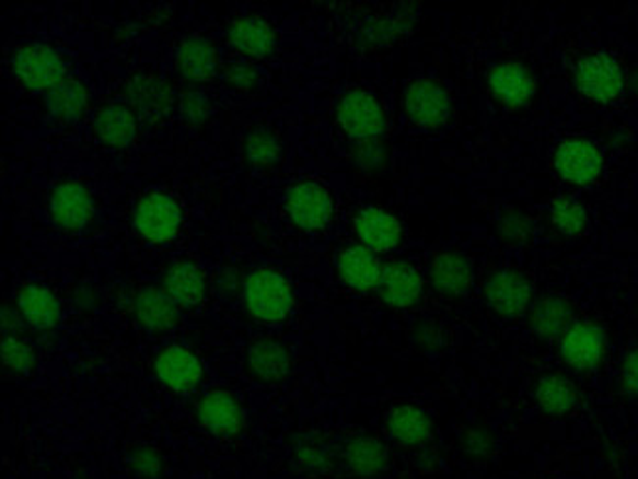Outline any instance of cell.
Segmentation results:
<instances>
[{
	"label": "cell",
	"mask_w": 638,
	"mask_h": 479,
	"mask_svg": "<svg viewBox=\"0 0 638 479\" xmlns=\"http://www.w3.org/2000/svg\"><path fill=\"white\" fill-rule=\"evenodd\" d=\"M244 299L250 313L266 323L283 320L293 307V295L287 279L274 269H259L250 276Z\"/></svg>",
	"instance_id": "obj_1"
},
{
	"label": "cell",
	"mask_w": 638,
	"mask_h": 479,
	"mask_svg": "<svg viewBox=\"0 0 638 479\" xmlns=\"http://www.w3.org/2000/svg\"><path fill=\"white\" fill-rule=\"evenodd\" d=\"M338 122L350 138L366 142L382 135L385 115L375 96L366 91H352L340 101Z\"/></svg>",
	"instance_id": "obj_2"
},
{
	"label": "cell",
	"mask_w": 638,
	"mask_h": 479,
	"mask_svg": "<svg viewBox=\"0 0 638 479\" xmlns=\"http://www.w3.org/2000/svg\"><path fill=\"white\" fill-rule=\"evenodd\" d=\"M287 212L297 226L305 231H318L333 219V195L321 183H299L287 195Z\"/></svg>",
	"instance_id": "obj_3"
},
{
	"label": "cell",
	"mask_w": 638,
	"mask_h": 479,
	"mask_svg": "<svg viewBox=\"0 0 638 479\" xmlns=\"http://www.w3.org/2000/svg\"><path fill=\"white\" fill-rule=\"evenodd\" d=\"M576 85L591 101L610 103L623 89V71L607 54H591L576 68Z\"/></svg>",
	"instance_id": "obj_4"
},
{
	"label": "cell",
	"mask_w": 638,
	"mask_h": 479,
	"mask_svg": "<svg viewBox=\"0 0 638 479\" xmlns=\"http://www.w3.org/2000/svg\"><path fill=\"white\" fill-rule=\"evenodd\" d=\"M14 73L22 85L30 89H54L63 81L66 66L58 54L48 46H24L14 56Z\"/></svg>",
	"instance_id": "obj_5"
},
{
	"label": "cell",
	"mask_w": 638,
	"mask_h": 479,
	"mask_svg": "<svg viewBox=\"0 0 638 479\" xmlns=\"http://www.w3.org/2000/svg\"><path fill=\"white\" fill-rule=\"evenodd\" d=\"M182 226V211L167 195L152 192L143 197L136 211V229L150 242H167Z\"/></svg>",
	"instance_id": "obj_6"
},
{
	"label": "cell",
	"mask_w": 638,
	"mask_h": 479,
	"mask_svg": "<svg viewBox=\"0 0 638 479\" xmlns=\"http://www.w3.org/2000/svg\"><path fill=\"white\" fill-rule=\"evenodd\" d=\"M405 108L415 125L437 128L444 125L450 116V96L437 81L419 79L407 89Z\"/></svg>",
	"instance_id": "obj_7"
},
{
	"label": "cell",
	"mask_w": 638,
	"mask_h": 479,
	"mask_svg": "<svg viewBox=\"0 0 638 479\" xmlns=\"http://www.w3.org/2000/svg\"><path fill=\"white\" fill-rule=\"evenodd\" d=\"M128 103L134 113L142 118L143 122H158L170 113L172 106V91L155 75H136L126 85Z\"/></svg>",
	"instance_id": "obj_8"
},
{
	"label": "cell",
	"mask_w": 638,
	"mask_h": 479,
	"mask_svg": "<svg viewBox=\"0 0 638 479\" xmlns=\"http://www.w3.org/2000/svg\"><path fill=\"white\" fill-rule=\"evenodd\" d=\"M533 288L524 276L517 271H499L489 279L486 297L499 315L517 317L529 307Z\"/></svg>",
	"instance_id": "obj_9"
},
{
	"label": "cell",
	"mask_w": 638,
	"mask_h": 479,
	"mask_svg": "<svg viewBox=\"0 0 638 479\" xmlns=\"http://www.w3.org/2000/svg\"><path fill=\"white\" fill-rule=\"evenodd\" d=\"M554 165L566 182L583 185L600 175L603 162L595 145L585 140H570L556 150Z\"/></svg>",
	"instance_id": "obj_10"
},
{
	"label": "cell",
	"mask_w": 638,
	"mask_h": 479,
	"mask_svg": "<svg viewBox=\"0 0 638 479\" xmlns=\"http://www.w3.org/2000/svg\"><path fill=\"white\" fill-rule=\"evenodd\" d=\"M603 350H605L603 330L600 326L588 325V323L572 326L564 335L562 346H560L564 362L576 370H590L593 365H598Z\"/></svg>",
	"instance_id": "obj_11"
},
{
	"label": "cell",
	"mask_w": 638,
	"mask_h": 479,
	"mask_svg": "<svg viewBox=\"0 0 638 479\" xmlns=\"http://www.w3.org/2000/svg\"><path fill=\"white\" fill-rule=\"evenodd\" d=\"M378 291L390 307H413L422 293V279L409 264H390L383 268Z\"/></svg>",
	"instance_id": "obj_12"
},
{
	"label": "cell",
	"mask_w": 638,
	"mask_h": 479,
	"mask_svg": "<svg viewBox=\"0 0 638 479\" xmlns=\"http://www.w3.org/2000/svg\"><path fill=\"white\" fill-rule=\"evenodd\" d=\"M49 211L61 229L79 231L91 221L93 205L89 192L79 183H63L51 195Z\"/></svg>",
	"instance_id": "obj_13"
},
{
	"label": "cell",
	"mask_w": 638,
	"mask_h": 479,
	"mask_svg": "<svg viewBox=\"0 0 638 479\" xmlns=\"http://www.w3.org/2000/svg\"><path fill=\"white\" fill-rule=\"evenodd\" d=\"M155 370L163 384L173 392H182V394L192 392L193 387L199 384L200 375H202L199 360L179 346L165 348L155 360Z\"/></svg>",
	"instance_id": "obj_14"
},
{
	"label": "cell",
	"mask_w": 638,
	"mask_h": 479,
	"mask_svg": "<svg viewBox=\"0 0 638 479\" xmlns=\"http://www.w3.org/2000/svg\"><path fill=\"white\" fill-rule=\"evenodd\" d=\"M356 232L370 252H390L399 244L401 224L393 214L382 209H363L356 219Z\"/></svg>",
	"instance_id": "obj_15"
},
{
	"label": "cell",
	"mask_w": 638,
	"mask_h": 479,
	"mask_svg": "<svg viewBox=\"0 0 638 479\" xmlns=\"http://www.w3.org/2000/svg\"><path fill=\"white\" fill-rule=\"evenodd\" d=\"M494 95L509 106H521L533 98L536 91L533 75L519 63H501L489 73Z\"/></svg>",
	"instance_id": "obj_16"
},
{
	"label": "cell",
	"mask_w": 638,
	"mask_h": 479,
	"mask_svg": "<svg viewBox=\"0 0 638 479\" xmlns=\"http://www.w3.org/2000/svg\"><path fill=\"white\" fill-rule=\"evenodd\" d=\"M383 268L372 252L363 246H350L338 258V273L346 285L356 291H370L380 285Z\"/></svg>",
	"instance_id": "obj_17"
},
{
	"label": "cell",
	"mask_w": 638,
	"mask_h": 479,
	"mask_svg": "<svg viewBox=\"0 0 638 479\" xmlns=\"http://www.w3.org/2000/svg\"><path fill=\"white\" fill-rule=\"evenodd\" d=\"M474 271L464 256L460 254H440L430 266V279L434 289L446 297H460L472 285Z\"/></svg>",
	"instance_id": "obj_18"
},
{
	"label": "cell",
	"mask_w": 638,
	"mask_h": 479,
	"mask_svg": "<svg viewBox=\"0 0 638 479\" xmlns=\"http://www.w3.org/2000/svg\"><path fill=\"white\" fill-rule=\"evenodd\" d=\"M200 421L217 436H232L242 427V411L232 395L212 392L200 402Z\"/></svg>",
	"instance_id": "obj_19"
},
{
	"label": "cell",
	"mask_w": 638,
	"mask_h": 479,
	"mask_svg": "<svg viewBox=\"0 0 638 479\" xmlns=\"http://www.w3.org/2000/svg\"><path fill=\"white\" fill-rule=\"evenodd\" d=\"M175 68L183 78L192 81H210L219 71V58L207 39L189 38L177 49Z\"/></svg>",
	"instance_id": "obj_20"
},
{
	"label": "cell",
	"mask_w": 638,
	"mask_h": 479,
	"mask_svg": "<svg viewBox=\"0 0 638 479\" xmlns=\"http://www.w3.org/2000/svg\"><path fill=\"white\" fill-rule=\"evenodd\" d=\"M230 44L248 58H266L276 46V34L266 20L248 16L240 19L230 28Z\"/></svg>",
	"instance_id": "obj_21"
},
{
	"label": "cell",
	"mask_w": 638,
	"mask_h": 479,
	"mask_svg": "<svg viewBox=\"0 0 638 479\" xmlns=\"http://www.w3.org/2000/svg\"><path fill=\"white\" fill-rule=\"evenodd\" d=\"M387 429L401 444L419 446L430 439L432 422L429 414L415 405H397L387 412Z\"/></svg>",
	"instance_id": "obj_22"
},
{
	"label": "cell",
	"mask_w": 638,
	"mask_h": 479,
	"mask_svg": "<svg viewBox=\"0 0 638 479\" xmlns=\"http://www.w3.org/2000/svg\"><path fill=\"white\" fill-rule=\"evenodd\" d=\"M95 132L111 148H125L136 136V115L120 105L103 106L95 115Z\"/></svg>",
	"instance_id": "obj_23"
},
{
	"label": "cell",
	"mask_w": 638,
	"mask_h": 479,
	"mask_svg": "<svg viewBox=\"0 0 638 479\" xmlns=\"http://www.w3.org/2000/svg\"><path fill=\"white\" fill-rule=\"evenodd\" d=\"M19 308L22 318L34 328L46 330L58 325L61 318L58 301L42 285H28L19 295Z\"/></svg>",
	"instance_id": "obj_24"
},
{
	"label": "cell",
	"mask_w": 638,
	"mask_h": 479,
	"mask_svg": "<svg viewBox=\"0 0 638 479\" xmlns=\"http://www.w3.org/2000/svg\"><path fill=\"white\" fill-rule=\"evenodd\" d=\"M248 367L259 382L276 384L289 374V354L277 342L259 340L248 350Z\"/></svg>",
	"instance_id": "obj_25"
},
{
	"label": "cell",
	"mask_w": 638,
	"mask_h": 479,
	"mask_svg": "<svg viewBox=\"0 0 638 479\" xmlns=\"http://www.w3.org/2000/svg\"><path fill=\"white\" fill-rule=\"evenodd\" d=\"M165 293L182 307H197L207 293V281L193 264H179L165 278Z\"/></svg>",
	"instance_id": "obj_26"
},
{
	"label": "cell",
	"mask_w": 638,
	"mask_h": 479,
	"mask_svg": "<svg viewBox=\"0 0 638 479\" xmlns=\"http://www.w3.org/2000/svg\"><path fill=\"white\" fill-rule=\"evenodd\" d=\"M136 317L150 330H167L177 323V308L167 293L143 289L136 297Z\"/></svg>",
	"instance_id": "obj_27"
},
{
	"label": "cell",
	"mask_w": 638,
	"mask_h": 479,
	"mask_svg": "<svg viewBox=\"0 0 638 479\" xmlns=\"http://www.w3.org/2000/svg\"><path fill=\"white\" fill-rule=\"evenodd\" d=\"M572 323V308L558 297H546L538 301L531 315V326L541 338H556L566 335Z\"/></svg>",
	"instance_id": "obj_28"
},
{
	"label": "cell",
	"mask_w": 638,
	"mask_h": 479,
	"mask_svg": "<svg viewBox=\"0 0 638 479\" xmlns=\"http://www.w3.org/2000/svg\"><path fill=\"white\" fill-rule=\"evenodd\" d=\"M85 86L76 79H63L54 89H49L46 95L49 113L61 122H73L76 118H79L85 108Z\"/></svg>",
	"instance_id": "obj_29"
},
{
	"label": "cell",
	"mask_w": 638,
	"mask_h": 479,
	"mask_svg": "<svg viewBox=\"0 0 638 479\" xmlns=\"http://www.w3.org/2000/svg\"><path fill=\"white\" fill-rule=\"evenodd\" d=\"M346 462L356 474L373 476L385 468L387 451L382 442L370 439V436H360L348 444Z\"/></svg>",
	"instance_id": "obj_30"
},
{
	"label": "cell",
	"mask_w": 638,
	"mask_h": 479,
	"mask_svg": "<svg viewBox=\"0 0 638 479\" xmlns=\"http://www.w3.org/2000/svg\"><path fill=\"white\" fill-rule=\"evenodd\" d=\"M576 389L573 385L560 375H548L536 387V399L544 411L550 414H564L576 405Z\"/></svg>",
	"instance_id": "obj_31"
},
{
	"label": "cell",
	"mask_w": 638,
	"mask_h": 479,
	"mask_svg": "<svg viewBox=\"0 0 638 479\" xmlns=\"http://www.w3.org/2000/svg\"><path fill=\"white\" fill-rule=\"evenodd\" d=\"M246 154L257 167H269L281 157L279 138L267 128H257L246 140Z\"/></svg>",
	"instance_id": "obj_32"
},
{
	"label": "cell",
	"mask_w": 638,
	"mask_h": 479,
	"mask_svg": "<svg viewBox=\"0 0 638 479\" xmlns=\"http://www.w3.org/2000/svg\"><path fill=\"white\" fill-rule=\"evenodd\" d=\"M553 222L564 234H580L588 226V217L578 202L560 199L554 202Z\"/></svg>",
	"instance_id": "obj_33"
},
{
	"label": "cell",
	"mask_w": 638,
	"mask_h": 479,
	"mask_svg": "<svg viewBox=\"0 0 638 479\" xmlns=\"http://www.w3.org/2000/svg\"><path fill=\"white\" fill-rule=\"evenodd\" d=\"M2 360L4 365L14 374L26 375L34 367V352L26 342H22L14 336L2 338Z\"/></svg>",
	"instance_id": "obj_34"
},
{
	"label": "cell",
	"mask_w": 638,
	"mask_h": 479,
	"mask_svg": "<svg viewBox=\"0 0 638 479\" xmlns=\"http://www.w3.org/2000/svg\"><path fill=\"white\" fill-rule=\"evenodd\" d=\"M409 24L410 20L405 14L385 16V19L378 20L373 24L372 30L368 32V39L372 44H387L391 39L397 38L399 34H403Z\"/></svg>",
	"instance_id": "obj_35"
},
{
	"label": "cell",
	"mask_w": 638,
	"mask_h": 479,
	"mask_svg": "<svg viewBox=\"0 0 638 479\" xmlns=\"http://www.w3.org/2000/svg\"><path fill=\"white\" fill-rule=\"evenodd\" d=\"M210 98L202 91H187L182 98V113L187 122L202 125L210 116Z\"/></svg>",
	"instance_id": "obj_36"
},
{
	"label": "cell",
	"mask_w": 638,
	"mask_h": 479,
	"mask_svg": "<svg viewBox=\"0 0 638 479\" xmlns=\"http://www.w3.org/2000/svg\"><path fill=\"white\" fill-rule=\"evenodd\" d=\"M464 451H466L469 456L486 458V456H489V454L494 452V439H491V434L484 431V429L467 431L466 436H464Z\"/></svg>",
	"instance_id": "obj_37"
},
{
	"label": "cell",
	"mask_w": 638,
	"mask_h": 479,
	"mask_svg": "<svg viewBox=\"0 0 638 479\" xmlns=\"http://www.w3.org/2000/svg\"><path fill=\"white\" fill-rule=\"evenodd\" d=\"M499 234L509 242H523L529 236V224L524 221L523 214L511 212L499 222Z\"/></svg>",
	"instance_id": "obj_38"
},
{
	"label": "cell",
	"mask_w": 638,
	"mask_h": 479,
	"mask_svg": "<svg viewBox=\"0 0 638 479\" xmlns=\"http://www.w3.org/2000/svg\"><path fill=\"white\" fill-rule=\"evenodd\" d=\"M353 154H356V162L360 163L363 170H375L383 162V148L375 140L360 142Z\"/></svg>",
	"instance_id": "obj_39"
},
{
	"label": "cell",
	"mask_w": 638,
	"mask_h": 479,
	"mask_svg": "<svg viewBox=\"0 0 638 479\" xmlns=\"http://www.w3.org/2000/svg\"><path fill=\"white\" fill-rule=\"evenodd\" d=\"M227 81H229L230 85L246 91V89H252V86L256 85V71L246 66V63H234V66H230L227 69Z\"/></svg>",
	"instance_id": "obj_40"
},
{
	"label": "cell",
	"mask_w": 638,
	"mask_h": 479,
	"mask_svg": "<svg viewBox=\"0 0 638 479\" xmlns=\"http://www.w3.org/2000/svg\"><path fill=\"white\" fill-rule=\"evenodd\" d=\"M299 462L309 468V470H323L326 468V456H324V452L315 446V444H305V446H301L299 448Z\"/></svg>",
	"instance_id": "obj_41"
},
{
	"label": "cell",
	"mask_w": 638,
	"mask_h": 479,
	"mask_svg": "<svg viewBox=\"0 0 638 479\" xmlns=\"http://www.w3.org/2000/svg\"><path fill=\"white\" fill-rule=\"evenodd\" d=\"M623 384L625 387L638 395V350L625 360L623 365Z\"/></svg>",
	"instance_id": "obj_42"
},
{
	"label": "cell",
	"mask_w": 638,
	"mask_h": 479,
	"mask_svg": "<svg viewBox=\"0 0 638 479\" xmlns=\"http://www.w3.org/2000/svg\"><path fill=\"white\" fill-rule=\"evenodd\" d=\"M20 326V318L14 311H10L9 307L2 308V328L9 332L12 328H19Z\"/></svg>",
	"instance_id": "obj_43"
}]
</instances>
